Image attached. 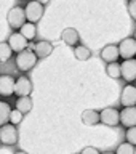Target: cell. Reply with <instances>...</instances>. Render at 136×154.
Returning <instances> with one entry per match:
<instances>
[{
  "label": "cell",
  "mask_w": 136,
  "mask_h": 154,
  "mask_svg": "<svg viewBox=\"0 0 136 154\" xmlns=\"http://www.w3.org/2000/svg\"><path fill=\"white\" fill-rule=\"evenodd\" d=\"M0 143L2 144H16L18 143V130L11 124H5L0 127Z\"/></svg>",
  "instance_id": "cell-3"
},
{
  "label": "cell",
  "mask_w": 136,
  "mask_h": 154,
  "mask_svg": "<svg viewBox=\"0 0 136 154\" xmlns=\"http://www.w3.org/2000/svg\"><path fill=\"white\" fill-rule=\"evenodd\" d=\"M103 154H114V152H103Z\"/></svg>",
  "instance_id": "cell-29"
},
{
  "label": "cell",
  "mask_w": 136,
  "mask_h": 154,
  "mask_svg": "<svg viewBox=\"0 0 136 154\" xmlns=\"http://www.w3.org/2000/svg\"><path fill=\"white\" fill-rule=\"evenodd\" d=\"M11 55H13V51H11V48L8 47V43L7 42L0 43V63L8 61L10 58H11Z\"/></svg>",
  "instance_id": "cell-21"
},
{
  "label": "cell",
  "mask_w": 136,
  "mask_h": 154,
  "mask_svg": "<svg viewBox=\"0 0 136 154\" xmlns=\"http://www.w3.org/2000/svg\"><path fill=\"white\" fill-rule=\"evenodd\" d=\"M10 112H11L10 104L5 103V101H0V127H2V125H5V124H8Z\"/></svg>",
  "instance_id": "cell-20"
},
{
  "label": "cell",
  "mask_w": 136,
  "mask_h": 154,
  "mask_svg": "<svg viewBox=\"0 0 136 154\" xmlns=\"http://www.w3.org/2000/svg\"><path fill=\"white\" fill-rule=\"evenodd\" d=\"M101 58L106 61V63H115L117 61V58H119V48H117V45H106L103 50H101Z\"/></svg>",
  "instance_id": "cell-15"
},
{
  "label": "cell",
  "mask_w": 136,
  "mask_h": 154,
  "mask_svg": "<svg viewBox=\"0 0 136 154\" xmlns=\"http://www.w3.org/2000/svg\"><path fill=\"white\" fill-rule=\"evenodd\" d=\"M14 109L19 111L21 114H27L29 111L32 109V100H31V96H21V98H18L16 103H14Z\"/></svg>",
  "instance_id": "cell-16"
},
{
  "label": "cell",
  "mask_w": 136,
  "mask_h": 154,
  "mask_svg": "<svg viewBox=\"0 0 136 154\" xmlns=\"http://www.w3.org/2000/svg\"><path fill=\"white\" fill-rule=\"evenodd\" d=\"M119 56H122L125 61L127 60H133L136 55V40L133 37L123 38L122 42L119 43Z\"/></svg>",
  "instance_id": "cell-4"
},
{
  "label": "cell",
  "mask_w": 136,
  "mask_h": 154,
  "mask_svg": "<svg viewBox=\"0 0 136 154\" xmlns=\"http://www.w3.org/2000/svg\"><path fill=\"white\" fill-rule=\"evenodd\" d=\"M120 77H123L127 82H133L136 79V61L133 60H127L120 64Z\"/></svg>",
  "instance_id": "cell-9"
},
{
  "label": "cell",
  "mask_w": 136,
  "mask_h": 154,
  "mask_svg": "<svg viewBox=\"0 0 136 154\" xmlns=\"http://www.w3.org/2000/svg\"><path fill=\"white\" fill-rule=\"evenodd\" d=\"M14 93V79L8 74L0 75V96H11Z\"/></svg>",
  "instance_id": "cell-11"
},
{
  "label": "cell",
  "mask_w": 136,
  "mask_h": 154,
  "mask_svg": "<svg viewBox=\"0 0 136 154\" xmlns=\"http://www.w3.org/2000/svg\"><path fill=\"white\" fill-rule=\"evenodd\" d=\"M119 122L123 127H134L136 124V108L130 106V108H123V111H119Z\"/></svg>",
  "instance_id": "cell-6"
},
{
  "label": "cell",
  "mask_w": 136,
  "mask_h": 154,
  "mask_svg": "<svg viewBox=\"0 0 136 154\" xmlns=\"http://www.w3.org/2000/svg\"><path fill=\"white\" fill-rule=\"evenodd\" d=\"M120 103H122L125 108H130V106H134L136 103V88L134 85H127L122 90V95H120Z\"/></svg>",
  "instance_id": "cell-12"
},
{
  "label": "cell",
  "mask_w": 136,
  "mask_h": 154,
  "mask_svg": "<svg viewBox=\"0 0 136 154\" xmlns=\"http://www.w3.org/2000/svg\"><path fill=\"white\" fill-rule=\"evenodd\" d=\"M51 51H53V45H51V42H48V40H38L35 45H34V53H35L37 60L38 58H47Z\"/></svg>",
  "instance_id": "cell-14"
},
{
  "label": "cell",
  "mask_w": 136,
  "mask_h": 154,
  "mask_svg": "<svg viewBox=\"0 0 136 154\" xmlns=\"http://www.w3.org/2000/svg\"><path fill=\"white\" fill-rule=\"evenodd\" d=\"M32 82L27 77H19L18 80H14V95H18V98L21 96H31L32 93Z\"/></svg>",
  "instance_id": "cell-7"
},
{
  "label": "cell",
  "mask_w": 136,
  "mask_h": 154,
  "mask_svg": "<svg viewBox=\"0 0 136 154\" xmlns=\"http://www.w3.org/2000/svg\"><path fill=\"white\" fill-rule=\"evenodd\" d=\"M14 154H27L26 151H18V152H14Z\"/></svg>",
  "instance_id": "cell-28"
},
{
  "label": "cell",
  "mask_w": 136,
  "mask_h": 154,
  "mask_svg": "<svg viewBox=\"0 0 136 154\" xmlns=\"http://www.w3.org/2000/svg\"><path fill=\"white\" fill-rule=\"evenodd\" d=\"M19 34L26 38V40H32V38H35L37 35V27L35 24H31V23H24L21 27H19Z\"/></svg>",
  "instance_id": "cell-18"
},
{
  "label": "cell",
  "mask_w": 136,
  "mask_h": 154,
  "mask_svg": "<svg viewBox=\"0 0 136 154\" xmlns=\"http://www.w3.org/2000/svg\"><path fill=\"white\" fill-rule=\"evenodd\" d=\"M7 43H8V47L11 48V51H16V53H19V51H23V50L27 48V40L19 32H13L11 35L8 37Z\"/></svg>",
  "instance_id": "cell-10"
},
{
  "label": "cell",
  "mask_w": 136,
  "mask_h": 154,
  "mask_svg": "<svg viewBox=\"0 0 136 154\" xmlns=\"http://www.w3.org/2000/svg\"><path fill=\"white\" fill-rule=\"evenodd\" d=\"M79 32L75 31L74 27H66L64 31L61 32V40L66 43V45H71V47H77L79 45Z\"/></svg>",
  "instance_id": "cell-13"
},
{
  "label": "cell",
  "mask_w": 136,
  "mask_h": 154,
  "mask_svg": "<svg viewBox=\"0 0 136 154\" xmlns=\"http://www.w3.org/2000/svg\"><path fill=\"white\" fill-rule=\"evenodd\" d=\"M35 64H37V56H35V53H34L32 50H29V48L19 51L16 55V66H18L19 71L27 72V71H31Z\"/></svg>",
  "instance_id": "cell-1"
},
{
  "label": "cell",
  "mask_w": 136,
  "mask_h": 154,
  "mask_svg": "<svg viewBox=\"0 0 136 154\" xmlns=\"http://www.w3.org/2000/svg\"><path fill=\"white\" fill-rule=\"evenodd\" d=\"M127 143L134 146V143H136V128L134 127H130L127 130Z\"/></svg>",
  "instance_id": "cell-25"
},
{
  "label": "cell",
  "mask_w": 136,
  "mask_h": 154,
  "mask_svg": "<svg viewBox=\"0 0 136 154\" xmlns=\"http://www.w3.org/2000/svg\"><path fill=\"white\" fill-rule=\"evenodd\" d=\"M109 77H112V79H119L120 77V64L119 63H110L107 64V69H106Z\"/></svg>",
  "instance_id": "cell-22"
},
{
  "label": "cell",
  "mask_w": 136,
  "mask_h": 154,
  "mask_svg": "<svg viewBox=\"0 0 136 154\" xmlns=\"http://www.w3.org/2000/svg\"><path fill=\"white\" fill-rule=\"evenodd\" d=\"M128 10H130V14H131V18L136 19V2H134V0L128 3Z\"/></svg>",
  "instance_id": "cell-27"
},
{
  "label": "cell",
  "mask_w": 136,
  "mask_h": 154,
  "mask_svg": "<svg viewBox=\"0 0 136 154\" xmlns=\"http://www.w3.org/2000/svg\"><path fill=\"white\" fill-rule=\"evenodd\" d=\"M82 122L85 125H96L99 124V112L93 109H86L82 112Z\"/></svg>",
  "instance_id": "cell-17"
},
{
  "label": "cell",
  "mask_w": 136,
  "mask_h": 154,
  "mask_svg": "<svg viewBox=\"0 0 136 154\" xmlns=\"http://www.w3.org/2000/svg\"><path fill=\"white\" fill-rule=\"evenodd\" d=\"M7 19H8L10 27L19 29L24 23H26V16H24V8H23V7H13V8L8 11Z\"/></svg>",
  "instance_id": "cell-5"
},
{
  "label": "cell",
  "mask_w": 136,
  "mask_h": 154,
  "mask_svg": "<svg viewBox=\"0 0 136 154\" xmlns=\"http://www.w3.org/2000/svg\"><path fill=\"white\" fill-rule=\"evenodd\" d=\"M0 144H2V143H0Z\"/></svg>",
  "instance_id": "cell-30"
},
{
  "label": "cell",
  "mask_w": 136,
  "mask_h": 154,
  "mask_svg": "<svg viewBox=\"0 0 136 154\" xmlns=\"http://www.w3.org/2000/svg\"><path fill=\"white\" fill-rule=\"evenodd\" d=\"M80 154H101V152H99L96 148H93V146H86V148L82 149Z\"/></svg>",
  "instance_id": "cell-26"
},
{
  "label": "cell",
  "mask_w": 136,
  "mask_h": 154,
  "mask_svg": "<svg viewBox=\"0 0 136 154\" xmlns=\"http://www.w3.org/2000/svg\"><path fill=\"white\" fill-rule=\"evenodd\" d=\"M74 56L79 61H86L91 56V51H90V48L85 47V45H77V47H74Z\"/></svg>",
  "instance_id": "cell-19"
},
{
  "label": "cell",
  "mask_w": 136,
  "mask_h": 154,
  "mask_svg": "<svg viewBox=\"0 0 136 154\" xmlns=\"http://www.w3.org/2000/svg\"><path fill=\"white\" fill-rule=\"evenodd\" d=\"M136 152V149L133 144H130V143H122V144H119V148H117V152H114V154H134Z\"/></svg>",
  "instance_id": "cell-23"
},
{
  "label": "cell",
  "mask_w": 136,
  "mask_h": 154,
  "mask_svg": "<svg viewBox=\"0 0 136 154\" xmlns=\"http://www.w3.org/2000/svg\"><path fill=\"white\" fill-rule=\"evenodd\" d=\"M23 120V114L19 112V111H16V109H11V112H10V119H8V122L11 124V125H14V127H16V125L19 124Z\"/></svg>",
  "instance_id": "cell-24"
},
{
  "label": "cell",
  "mask_w": 136,
  "mask_h": 154,
  "mask_svg": "<svg viewBox=\"0 0 136 154\" xmlns=\"http://www.w3.org/2000/svg\"><path fill=\"white\" fill-rule=\"evenodd\" d=\"M99 122L109 127H115L119 124V111L115 108H104L99 112Z\"/></svg>",
  "instance_id": "cell-8"
},
{
  "label": "cell",
  "mask_w": 136,
  "mask_h": 154,
  "mask_svg": "<svg viewBox=\"0 0 136 154\" xmlns=\"http://www.w3.org/2000/svg\"><path fill=\"white\" fill-rule=\"evenodd\" d=\"M43 11H45V7L40 2H29L24 7V16H26L27 23L31 24H35L37 21H40V18L43 16Z\"/></svg>",
  "instance_id": "cell-2"
}]
</instances>
